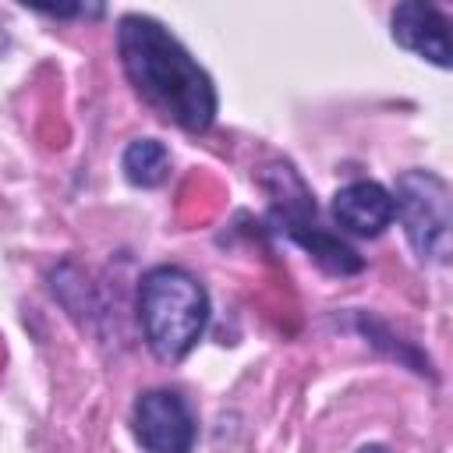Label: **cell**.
<instances>
[{
	"mask_svg": "<svg viewBox=\"0 0 453 453\" xmlns=\"http://www.w3.org/2000/svg\"><path fill=\"white\" fill-rule=\"evenodd\" d=\"M276 219H280V230H287L326 273H340V276H350V273H361L365 269V258L350 248V244H343L336 234H329L326 226H319L315 223V205L304 198L301 202V209H294V205H276Z\"/></svg>",
	"mask_w": 453,
	"mask_h": 453,
	"instance_id": "obj_5",
	"label": "cell"
},
{
	"mask_svg": "<svg viewBox=\"0 0 453 453\" xmlns=\"http://www.w3.org/2000/svg\"><path fill=\"white\" fill-rule=\"evenodd\" d=\"M389 28H393V39L432 60L435 67H449L453 64V53H449V21L439 7L432 4H421V0H407V4H396L393 14H389Z\"/></svg>",
	"mask_w": 453,
	"mask_h": 453,
	"instance_id": "obj_6",
	"label": "cell"
},
{
	"mask_svg": "<svg viewBox=\"0 0 453 453\" xmlns=\"http://www.w3.org/2000/svg\"><path fill=\"white\" fill-rule=\"evenodd\" d=\"M134 439L145 453H191L198 439V425L184 396L170 389H149L134 400Z\"/></svg>",
	"mask_w": 453,
	"mask_h": 453,
	"instance_id": "obj_4",
	"label": "cell"
},
{
	"mask_svg": "<svg viewBox=\"0 0 453 453\" xmlns=\"http://www.w3.org/2000/svg\"><path fill=\"white\" fill-rule=\"evenodd\" d=\"M333 219L357 237H379L393 223V195L375 180H350L333 198Z\"/></svg>",
	"mask_w": 453,
	"mask_h": 453,
	"instance_id": "obj_7",
	"label": "cell"
},
{
	"mask_svg": "<svg viewBox=\"0 0 453 453\" xmlns=\"http://www.w3.org/2000/svg\"><path fill=\"white\" fill-rule=\"evenodd\" d=\"M393 216H400L403 234L421 262H446L449 258V184L432 170H407L396 177Z\"/></svg>",
	"mask_w": 453,
	"mask_h": 453,
	"instance_id": "obj_3",
	"label": "cell"
},
{
	"mask_svg": "<svg viewBox=\"0 0 453 453\" xmlns=\"http://www.w3.org/2000/svg\"><path fill=\"white\" fill-rule=\"evenodd\" d=\"M117 50L134 92L184 131H205L216 120V85L177 35L149 14H124Z\"/></svg>",
	"mask_w": 453,
	"mask_h": 453,
	"instance_id": "obj_1",
	"label": "cell"
},
{
	"mask_svg": "<svg viewBox=\"0 0 453 453\" xmlns=\"http://www.w3.org/2000/svg\"><path fill=\"white\" fill-rule=\"evenodd\" d=\"M124 177L134 188H159L170 177V152L156 138H134L124 149Z\"/></svg>",
	"mask_w": 453,
	"mask_h": 453,
	"instance_id": "obj_8",
	"label": "cell"
},
{
	"mask_svg": "<svg viewBox=\"0 0 453 453\" xmlns=\"http://www.w3.org/2000/svg\"><path fill=\"white\" fill-rule=\"evenodd\" d=\"M138 322L159 361H180L209 326V294L180 265H156L138 283Z\"/></svg>",
	"mask_w": 453,
	"mask_h": 453,
	"instance_id": "obj_2",
	"label": "cell"
},
{
	"mask_svg": "<svg viewBox=\"0 0 453 453\" xmlns=\"http://www.w3.org/2000/svg\"><path fill=\"white\" fill-rule=\"evenodd\" d=\"M357 453H389V449H386V446H379V442H372V446H361Z\"/></svg>",
	"mask_w": 453,
	"mask_h": 453,
	"instance_id": "obj_9",
	"label": "cell"
}]
</instances>
